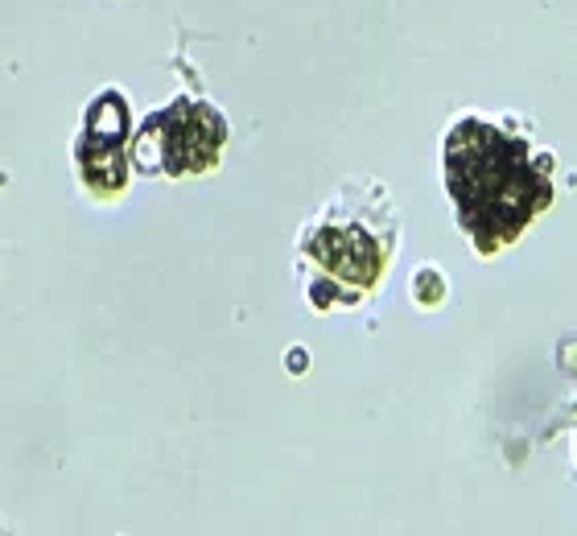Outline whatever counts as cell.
Returning <instances> with one entry per match:
<instances>
[{
    "instance_id": "6da1fadb",
    "label": "cell",
    "mask_w": 577,
    "mask_h": 536,
    "mask_svg": "<svg viewBox=\"0 0 577 536\" xmlns=\"http://www.w3.org/2000/svg\"><path fill=\"white\" fill-rule=\"evenodd\" d=\"M446 182L462 223L483 248L512 240L549 203V178L528 145L483 120H462L446 141Z\"/></svg>"
},
{
    "instance_id": "7a4b0ae2",
    "label": "cell",
    "mask_w": 577,
    "mask_h": 536,
    "mask_svg": "<svg viewBox=\"0 0 577 536\" xmlns=\"http://www.w3.org/2000/svg\"><path fill=\"white\" fill-rule=\"evenodd\" d=\"M310 252L330 268V273H338L343 281H355V285H371L376 273H380V252L359 227H326V231H318Z\"/></svg>"
}]
</instances>
